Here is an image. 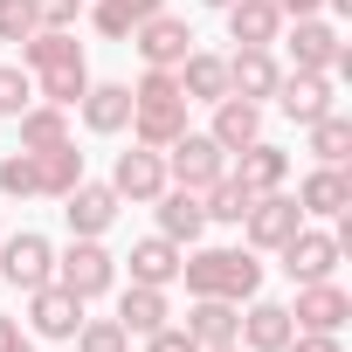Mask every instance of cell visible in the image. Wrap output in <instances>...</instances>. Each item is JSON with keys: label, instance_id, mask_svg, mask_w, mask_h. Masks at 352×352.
<instances>
[{"label": "cell", "instance_id": "cell-1", "mask_svg": "<svg viewBox=\"0 0 352 352\" xmlns=\"http://www.w3.org/2000/svg\"><path fill=\"white\" fill-rule=\"evenodd\" d=\"M187 283H194L201 297H242V290H256V263H249V256L214 249V256H201V263L187 270Z\"/></svg>", "mask_w": 352, "mask_h": 352}, {"label": "cell", "instance_id": "cell-2", "mask_svg": "<svg viewBox=\"0 0 352 352\" xmlns=\"http://www.w3.org/2000/svg\"><path fill=\"white\" fill-rule=\"evenodd\" d=\"M104 283H111V256L90 249V242L69 249V263H63V290H69V297H97Z\"/></svg>", "mask_w": 352, "mask_h": 352}, {"label": "cell", "instance_id": "cell-3", "mask_svg": "<svg viewBox=\"0 0 352 352\" xmlns=\"http://www.w3.org/2000/svg\"><path fill=\"white\" fill-rule=\"evenodd\" d=\"M283 111H290V118H304V124H318V118L331 111V83H324L318 69L290 76V83H283Z\"/></svg>", "mask_w": 352, "mask_h": 352}, {"label": "cell", "instance_id": "cell-4", "mask_svg": "<svg viewBox=\"0 0 352 352\" xmlns=\"http://www.w3.org/2000/svg\"><path fill=\"white\" fill-rule=\"evenodd\" d=\"M8 276H14L21 290H42V283H49V242H42V235H14V242H8Z\"/></svg>", "mask_w": 352, "mask_h": 352}, {"label": "cell", "instance_id": "cell-5", "mask_svg": "<svg viewBox=\"0 0 352 352\" xmlns=\"http://www.w3.org/2000/svg\"><path fill=\"white\" fill-rule=\"evenodd\" d=\"M76 318H83V297H69V290H35V331H49V338H69L76 331Z\"/></svg>", "mask_w": 352, "mask_h": 352}, {"label": "cell", "instance_id": "cell-6", "mask_svg": "<svg viewBox=\"0 0 352 352\" xmlns=\"http://www.w3.org/2000/svg\"><path fill=\"white\" fill-rule=\"evenodd\" d=\"M331 256H338V242L331 235H290V276H304V283H318V276H331Z\"/></svg>", "mask_w": 352, "mask_h": 352}, {"label": "cell", "instance_id": "cell-7", "mask_svg": "<svg viewBox=\"0 0 352 352\" xmlns=\"http://www.w3.org/2000/svg\"><path fill=\"white\" fill-rule=\"evenodd\" d=\"M297 318H304L311 331H338V318H345V290H331V283L318 276V283L297 297Z\"/></svg>", "mask_w": 352, "mask_h": 352}, {"label": "cell", "instance_id": "cell-8", "mask_svg": "<svg viewBox=\"0 0 352 352\" xmlns=\"http://www.w3.org/2000/svg\"><path fill=\"white\" fill-rule=\"evenodd\" d=\"M124 331H159L166 324V297H159V283H138V290H124V318H118Z\"/></svg>", "mask_w": 352, "mask_h": 352}, {"label": "cell", "instance_id": "cell-9", "mask_svg": "<svg viewBox=\"0 0 352 352\" xmlns=\"http://www.w3.org/2000/svg\"><path fill=\"white\" fill-rule=\"evenodd\" d=\"M138 49H145V63H180L187 56V28L180 21H145Z\"/></svg>", "mask_w": 352, "mask_h": 352}, {"label": "cell", "instance_id": "cell-10", "mask_svg": "<svg viewBox=\"0 0 352 352\" xmlns=\"http://www.w3.org/2000/svg\"><path fill=\"white\" fill-rule=\"evenodd\" d=\"M111 214H118V201H111L104 187H83V194H69V221H76L83 235H97V228H111Z\"/></svg>", "mask_w": 352, "mask_h": 352}, {"label": "cell", "instance_id": "cell-11", "mask_svg": "<svg viewBox=\"0 0 352 352\" xmlns=\"http://www.w3.org/2000/svg\"><path fill=\"white\" fill-rule=\"evenodd\" d=\"M249 228H256V242H290L297 235V208L290 201H263V208H249Z\"/></svg>", "mask_w": 352, "mask_h": 352}, {"label": "cell", "instance_id": "cell-12", "mask_svg": "<svg viewBox=\"0 0 352 352\" xmlns=\"http://www.w3.org/2000/svg\"><path fill=\"white\" fill-rule=\"evenodd\" d=\"M290 49H297V63H304V69H324V63H338V35H331V28H318V21H304Z\"/></svg>", "mask_w": 352, "mask_h": 352}, {"label": "cell", "instance_id": "cell-13", "mask_svg": "<svg viewBox=\"0 0 352 352\" xmlns=\"http://www.w3.org/2000/svg\"><path fill=\"white\" fill-rule=\"evenodd\" d=\"M235 35H242L249 49H263V42L276 35V8H270V0H242V8H235Z\"/></svg>", "mask_w": 352, "mask_h": 352}, {"label": "cell", "instance_id": "cell-14", "mask_svg": "<svg viewBox=\"0 0 352 352\" xmlns=\"http://www.w3.org/2000/svg\"><path fill=\"white\" fill-rule=\"evenodd\" d=\"M249 345H263V352L290 345V311H276V304H256V318H249Z\"/></svg>", "mask_w": 352, "mask_h": 352}, {"label": "cell", "instance_id": "cell-15", "mask_svg": "<svg viewBox=\"0 0 352 352\" xmlns=\"http://www.w3.org/2000/svg\"><path fill=\"white\" fill-rule=\"evenodd\" d=\"M173 270H180V263H173L166 242H138V249H131V276H138V283H166Z\"/></svg>", "mask_w": 352, "mask_h": 352}, {"label": "cell", "instance_id": "cell-16", "mask_svg": "<svg viewBox=\"0 0 352 352\" xmlns=\"http://www.w3.org/2000/svg\"><path fill=\"white\" fill-rule=\"evenodd\" d=\"M304 208L338 214V208H345V180H338V173H311V180H304Z\"/></svg>", "mask_w": 352, "mask_h": 352}, {"label": "cell", "instance_id": "cell-17", "mask_svg": "<svg viewBox=\"0 0 352 352\" xmlns=\"http://www.w3.org/2000/svg\"><path fill=\"white\" fill-rule=\"evenodd\" d=\"M124 118H131V90H97L90 97V124L97 131H118Z\"/></svg>", "mask_w": 352, "mask_h": 352}, {"label": "cell", "instance_id": "cell-18", "mask_svg": "<svg viewBox=\"0 0 352 352\" xmlns=\"http://www.w3.org/2000/svg\"><path fill=\"white\" fill-rule=\"evenodd\" d=\"M152 14H159V0H104V14H97V21H104L111 35H124L131 21H152Z\"/></svg>", "mask_w": 352, "mask_h": 352}, {"label": "cell", "instance_id": "cell-19", "mask_svg": "<svg viewBox=\"0 0 352 352\" xmlns=\"http://www.w3.org/2000/svg\"><path fill=\"white\" fill-rule=\"evenodd\" d=\"M118 187H124V194H159V166H152L145 152H124V166H118Z\"/></svg>", "mask_w": 352, "mask_h": 352}, {"label": "cell", "instance_id": "cell-20", "mask_svg": "<svg viewBox=\"0 0 352 352\" xmlns=\"http://www.w3.org/2000/svg\"><path fill=\"white\" fill-rule=\"evenodd\" d=\"M159 221H166V235H201V201L194 194H173L159 208Z\"/></svg>", "mask_w": 352, "mask_h": 352}, {"label": "cell", "instance_id": "cell-21", "mask_svg": "<svg viewBox=\"0 0 352 352\" xmlns=\"http://www.w3.org/2000/svg\"><path fill=\"white\" fill-rule=\"evenodd\" d=\"M194 331H201L208 345H228V338H235V318H228V304H221V297H214V304H201V311H194Z\"/></svg>", "mask_w": 352, "mask_h": 352}, {"label": "cell", "instance_id": "cell-22", "mask_svg": "<svg viewBox=\"0 0 352 352\" xmlns=\"http://www.w3.org/2000/svg\"><path fill=\"white\" fill-rule=\"evenodd\" d=\"M270 180H283V152L256 145V152L242 159V187H270Z\"/></svg>", "mask_w": 352, "mask_h": 352}, {"label": "cell", "instance_id": "cell-23", "mask_svg": "<svg viewBox=\"0 0 352 352\" xmlns=\"http://www.w3.org/2000/svg\"><path fill=\"white\" fill-rule=\"evenodd\" d=\"M180 173H187V180H214V173H221L214 145H208V138H187V145H180Z\"/></svg>", "mask_w": 352, "mask_h": 352}, {"label": "cell", "instance_id": "cell-24", "mask_svg": "<svg viewBox=\"0 0 352 352\" xmlns=\"http://www.w3.org/2000/svg\"><path fill=\"white\" fill-rule=\"evenodd\" d=\"M235 83H242V90H256V97H263V90H276V69H270V56H263V49H249V56L235 63Z\"/></svg>", "mask_w": 352, "mask_h": 352}, {"label": "cell", "instance_id": "cell-25", "mask_svg": "<svg viewBox=\"0 0 352 352\" xmlns=\"http://www.w3.org/2000/svg\"><path fill=\"white\" fill-rule=\"evenodd\" d=\"M249 138H256V111L249 104H228L221 111V145H249Z\"/></svg>", "mask_w": 352, "mask_h": 352}, {"label": "cell", "instance_id": "cell-26", "mask_svg": "<svg viewBox=\"0 0 352 352\" xmlns=\"http://www.w3.org/2000/svg\"><path fill=\"white\" fill-rule=\"evenodd\" d=\"M187 83H194L201 97H221V83H228V69H221V63H208V56H194V63H187Z\"/></svg>", "mask_w": 352, "mask_h": 352}, {"label": "cell", "instance_id": "cell-27", "mask_svg": "<svg viewBox=\"0 0 352 352\" xmlns=\"http://www.w3.org/2000/svg\"><path fill=\"white\" fill-rule=\"evenodd\" d=\"M345 138H352V131H345V118H331V111H324V118H318V159H345Z\"/></svg>", "mask_w": 352, "mask_h": 352}, {"label": "cell", "instance_id": "cell-28", "mask_svg": "<svg viewBox=\"0 0 352 352\" xmlns=\"http://www.w3.org/2000/svg\"><path fill=\"white\" fill-rule=\"evenodd\" d=\"M35 28V0H0V35H28Z\"/></svg>", "mask_w": 352, "mask_h": 352}, {"label": "cell", "instance_id": "cell-29", "mask_svg": "<svg viewBox=\"0 0 352 352\" xmlns=\"http://www.w3.org/2000/svg\"><path fill=\"white\" fill-rule=\"evenodd\" d=\"M0 187L8 194H35V159H8L0 166Z\"/></svg>", "mask_w": 352, "mask_h": 352}, {"label": "cell", "instance_id": "cell-30", "mask_svg": "<svg viewBox=\"0 0 352 352\" xmlns=\"http://www.w3.org/2000/svg\"><path fill=\"white\" fill-rule=\"evenodd\" d=\"M83 352H124V324H90L83 331Z\"/></svg>", "mask_w": 352, "mask_h": 352}, {"label": "cell", "instance_id": "cell-31", "mask_svg": "<svg viewBox=\"0 0 352 352\" xmlns=\"http://www.w3.org/2000/svg\"><path fill=\"white\" fill-rule=\"evenodd\" d=\"M0 111H28V76L0 69Z\"/></svg>", "mask_w": 352, "mask_h": 352}, {"label": "cell", "instance_id": "cell-32", "mask_svg": "<svg viewBox=\"0 0 352 352\" xmlns=\"http://www.w3.org/2000/svg\"><path fill=\"white\" fill-rule=\"evenodd\" d=\"M214 214H221V221H242V214H249V187H221Z\"/></svg>", "mask_w": 352, "mask_h": 352}, {"label": "cell", "instance_id": "cell-33", "mask_svg": "<svg viewBox=\"0 0 352 352\" xmlns=\"http://www.w3.org/2000/svg\"><path fill=\"white\" fill-rule=\"evenodd\" d=\"M152 352H201L187 331H152Z\"/></svg>", "mask_w": 352, "mask_h": 352}, {"label": "cell", "instance_id": "cell-34", "mask_svg": "<svg viewBox=\"0 0 352 352\" xmlns=\"http://www.w3.org/2000/svg\"><path fill=\"white\" fill-rule=\"evenodd\" d=\"M56 131H63L56 118H28V138H42V145H56Z\"/></svg>", "mask_w": 352, "mask_h": 352}, {"label": "cell", "instance_id": "cell-35", "mask_svg": "<svg viewBox=\"0 0 352 352\" xmlns=\"http://www.w3.org/2000/svg\"><path fill=\"white\" fill-rule=\"evenodd\" d=\"M35 8H42L49 21H69V0H35Z\"/></svg>", "mask_w": 352, "mask_h": 352}, {"label": "cell", "instance_id": "cell-36", "mask_svg": "<svg viewBox=\"0 0 352 352\" xmlns=\"http://www.w3.org/2000/svg\"><path fill=\"white\" fill-rule=\"evenodd\" d=\"M297 352H338V345H331V338L318 331V338H297Z\"/></svg>", "mask_w": 352, "mask_h": 352}, {"label": "cell", "instance_id": "cell-37", "mask_svg": "<svg viewBox=\"0 0 352 352\" xmlns=\"http://www.w3.org/2000/svg\"><path fill=\"white\" fill-rule=\"evenodd\" d=\"M283 8H297V14H311V8H318V0H283Z\"/></svg>", "mask_w": 352, "mask_h": 352}, {"label": "cell", "instance_id": "cell-38", "mask_svg": "<svg viewBox=\"0 0 352 352\" xmlns=\"http://www.w3.org/2000/svg\"><path fill=\"white\" fill-rule=\"evenodd\" d=\"M208 8H221V0H208Z\"/></svg>", "mask_w": 352, "mask_h": 352}]
</instances>
